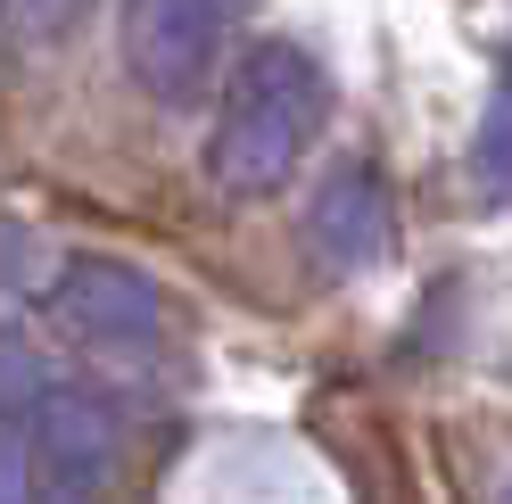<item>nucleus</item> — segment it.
<instances>
[{"instance_id":"5","label":"nucleus","mask_w":512,"mask_h":504,"mask_svg":"<svg viewBox=\"0 0 512 504\" xmlns=\"http://www.w3.org/2000/svg\"><path fill=\"white\" fill-rule=\"evenodd\" d=\"M0 9H9V25H17V34L50 42V34H67V25L83 17V0H0Z\"/></svg>"},{"instance_id":"1","label":"nucleus","mask_w":512,"mask_h":504,"mask_svg":"<svg viewBox=\"0 0 512 504\" xmlns=\"http://www.w3.org/2000/svg\"><path fill=\"white\" fill-rule=\"evenodd\" d=\"M306 116H314V75L298 67L290 50H265L240 75L232 116H223V133H215V174L232 182V191H265V182H281V166L298 157Z\"/></svg>"},{"instance_id":"3","label":"nucleus","mask_w":512,"mask_h":504,"mask_svg":"<svg viewBox=\"0 0 512 504\" xmlns=\"http://www.w3.org/2000/svg\"><path fill=\"white\" fill-rule=\"evenodd\" d=\"M50 298H58V314H67L83 339H100V348H133V339H149V323H157L149 281L124 273V265H100V257H75L67 273H58Z\"/></svg>"},{"instance_id":"2","label":"nucleus","mask_w":512,"mask_h":504,"mask_svg":"<svg viewBox=\"0 0 512 504\" xmlns=\"http://www.w3.org/2000/svg\"><path fill=\"white\" fill-rule=\"evenodd\" d=\"M215 58V0H124V67L157 100H190Z\"/></svg>"},{"instance_id":"4","label":"nucleus","mask_w":512,"mask_h":504,"mask_svg":"<svg viewBox=\"0 0 512 504\" xmlns=\"http://www.w3.org/2000/svg\"><path fill=\"white\" fill-rule=\"evenodd\" d=\"M100 447H108V430H100V414L91 405H75V397H42L34 405V455H42V488H91L100 480Z\"/></svg>"}]
</instances>
